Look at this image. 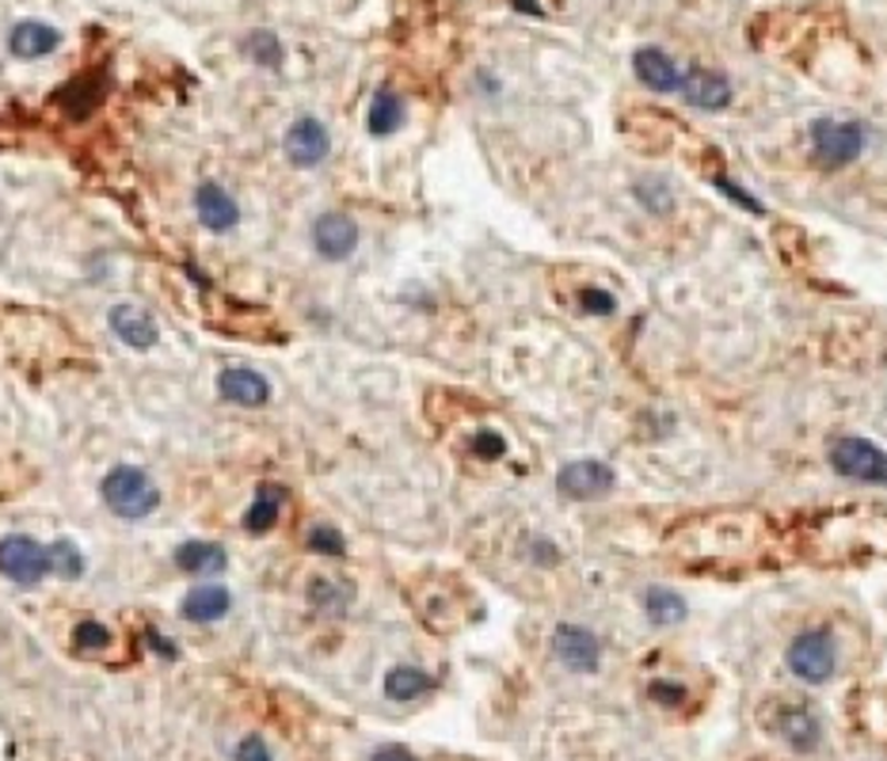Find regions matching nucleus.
Returning a JSON list of instances; mask_svg holds the SVG:
<instances>
[{
	"instance_id": "nucleus-1",
	"label": "nucleus",
	"mask_w": 887,
	"mask_h": 761,
	"mask_svg": "<svg viewBox=\"0 0 887 761\" xmlns=\"http://www.w3.org/2000/svg\"><path fill=\"white\" fill-rule=\"evenodd\" d=\"M100 495L103 503L114 510L119 518H130V522H138V518H149L152 510L160 507V491L157 483L146 477V469H138V464H119V469H111L100 483Z\"/></svg>"
},
{
	"instance_id": "nucleus-2",
	"label": "nucleus",
	"mask_w": 887,
	"mask_h": 761,
	"mask_svg": "<svg viewBox=\"0 0 887 761\" xmlns=\"http://www.w3.org/2000/svg\"><path fill=\"white\" fill-rule=\"evenodd\" d=\"M808 133H811V157L823 168H830V172L854 164L868 149V138H873V130L865 122H841V119H815Z\"/></svg>"
},
{
	"instance_id": "nucleus-3",
	"label": "nucleus",
	"mask_w": 887,
	"mask_h": 761,
	"mask_svg": "<svg viewBox=\"0 0 887 761\" xmlns=\"http://www.w3.org/2000/svg\"><path fill=\"white\" fill-rule=\"evenodd\" d=\"M788 670H793L800 682L808 685H823L835 678L838 670V643L830 629H808L800 632L793 643H788Z\"/></svg>"
},
{
	"instance_id": "nucleus-4",
	"label": "nucleus",
	"mask_w": 887,
	"mask_h": 761,
	"mask_svg": "<svg viewBox=\"0 0 887 761\" xmlns=\"http://www.w3.org/2000/svg\"><path fill=\"white\" fill-rule=\"evenodd\" d=\"M830 469L846 480L887 488V453L868 438H838L830 445Z\"/></svg>"
},
{
	"instance_id": "nucleus-5",
	"label": "nucleus",
	"mask_w": 887,
	"mask_h": 761,
	"mask_svg": "<svg viewBox=\"0 0 887 761\" xmlns=\"http://www.w3.org/2000/svg\"><path fill=\"white\" fill-rule=\"evenodd\" d=\"M50 571H53L50 549L34 541V537L12 533L0 541V575L4 579H12V583H20V587H34V583H42Z\"/></svg>"
},
{
	"instance_id": "nucleus-6",
	"label": "nucleus",
	"mask_w": 887,
	"mask_h": 761,
	"mask_svg": "<svg viewBox=\"0 0 887 761\" xmlns=\"http://www.w3.org/2000/svg\"><path fill=\"white\" fill-rule=\"evenodd\" d=\"M617 483V472L609 469L606 461H595V457H584V461H571L557 472V491L571 503H595V499H606Z\"/></svg>"
},
{
	"instance_id": "nucleus-7",
	"label": "nucleus",
	"mask_w": 887,
	"mask_h": 761,
	"mask_svg": "<svg viewBox=\"0 0 887 761\" xmlns=\"http://www.w3.org/2000/svg\"><path fill=\"white\" fill-rule=\"evenodd\" d=\"M312 248L328 263H343L358 248V221L343 210H328L312 221Z\"/></svg>"
},
{
	"instance_id": "nucleus-8",
	"label": "nucleus",
	"mask_w": 887,
	"mask_h": 761,
	"mask_svg": "<svg viewBox=\"0 0 887 761\" xmlns=\"http://www.w3.org/2000/svg\"><path fill=\"white\" fill-rule=\"evenodd\" d=\"M552 655L576 674H595L598 662H602V640L584 624H560L552 632Z\"/></svg>"
},
{
	"instance_id": "nucleus-9",
	"label": "nucleus",
	"mask_w": 887,
	"mask_h": 761,
	"mask_svg": "<svg viewBox=\"0 0 887 761\" xmlns=\"http://www.w3.org/2000/svg\"><path fill=\"white\" fill-rule=\"evenodd\" d=\"M282 149H286V157H290L293 168H317L328 160L331 138H328L325 122L312 119V114H305V119H298L290 130H286Z\"/></svg>"
},
{
	"instance_id": "nucleus-10",
	"label": "nucleus",
	"mask_w": 887,
	"mask_h": 761,
	"mask_svg": "<svg viewBox=\"0 0 887 761\" xmlns=\"http://www.w3.org/2000/svg\"><path fill=\"white\" fill-rule=\"evenodd\" d=\"M678 92L686 96L689 107H701V111H724V107H731V80L716 73V69H701V66L686 69Z\"/></svg>"
},
{
	"instance_id": "nucleus-11",
	"label": "nucleus",
	"mask_w": 887,
	"mask_h": 761,
	"mask_svg": "<svg viewBox=\"0 0 887 761\" xmlns=\"http://www.w3.org/2000/svg\"><path fill=\"white\" fill-rule=\"evenodd\" d=\"M218 392L221 400L237 408H263L271 400V381L259 370H248V366H229L218 373Z\"/></svg>"
},
{
	"instance_id": "nucleus-12",
	"label": "nucleus",
	"mask_w": 887,
	"mask_h": 761,
	"mask_svg": "<svg viewBox=\"0 0 887 761\" xmlns=\"http://www.w3.org/2000/svg\"><path fill=\"white\" fill-rule=\"evenodd\" d=\"M632 69H636V80L640 84H648L651 92H678V84H682V69H678V61L670 58L667 50L659 47H640L632 53Z\"/></svg>"
},
{
	"instance_id": "nucleus-13",
	"label": "nucleus",
	"mask_w": 887,
	"mask_h": 761,
	"mask_svg": "<svg viewBox=\"0 0 887 761\" xmlns=\"http://www.w3.org/2000/svg\"><path fill=\"white\" fill-rule=\"evenodd\" d=\"M195 213H199V221L210 232H232L240 221L232 194L221 183H213V179H206V183H199V191H195Z\"/></svg>"
},
{
	"instance_id": "nucleus-14",
	"label": "nucleus",
	"mask_w": 887,
	"mask_h": 761,
	"mask_svg": "<svg viewBox=\"0 0 887 761\" xmlns=\"http://www.w3.org/2000/svg\"><path fill=\"white\" fill-rule=\"evenodd\" d=\"M107 320H111V331L130 347V351H149V347H157V339H160L157 320H152L146 309H138V304H114Z\"/></svg>"
},
{
	"instance_id": "nucleus-15",
	"label": "nucleus",
	"mask_w": 887,
	"mask_h": 761,
	"mask_svg": "<svg viewBox=\"0 0 887 761\" xmlns=\"http://www.w3.org/2000/svg\"><path fill=\"white\" fill-rule=\"evenodd\" d=\"M61 47V31L50 23H39V20H23L12 27V34H8V50L16 53V58H47Z\"/></svg>"
},
{
	"instance_id": "nucleus-16",
	"label": "nucleus",
	"mask_w": 887,
	"mask_h": 761,
	"mask_svg": "<svg viewBox=\"0 0 887 761\" xmlns=\"http://www.w3.org/2000/svg\"><path fill=\"white\" fill-rule=\"evenodd\" d=\"M232 609V594L226 587H195L191 594L179 602V613L191 624H213Z\"/></svg>"
},
{
	"instance_id": "nucleus-17",
	"label": "nucleus",
	"mask_w": 887,
	"mask_h": 761,
	"mask_svg": "<svg viewBox=\"0 0 887 761\" xmlns=\"http://www.w3.org/2000/svg\"><path fill=\"white\" fill-rule=\"evenodd\" d=\"M777 735H781L793 750H800V754H811V750L823 742V728H819V720H815V712L785 709L781 715H777Z\"/></svg>"
},
{
	"instance_id": "nucleus-18",
	"label": "nucleus",
	"mask_w": 887,
	"mask_h": 761,
	"mask_svg": "<svg viewBox=\"0 0 887 761\" xmlns=\"http://www.w3.org/2000/svg\"><path fill=\"white\" fill-rule=\"evenodd\" d=\"M226 549L218 541H183L176 549V568L187 575H202V571H226Z\"/></svg>"
},
{
	"instance_id": "nucleus-19",
	"label": "nucleus",
	"mask_w": 887,
	"mask_h": 761,
	"mask_svg": "<svg viewBox=\"0 0 887 761\" xmlns=\"http://www.w3.org/2000/svg\"><path fill=\"white\" fill-rule=\"evenodd\" d=\"M366 127H370L373 138H392L400 127H405V100H400L392 88H381L370 100V114H366Z\"/></svg>"
},
{
	"instance_id": "nucleus-20",
	"label": "nucleus",
	"mask_w": 887,
	"mask_h": 761,
	"mask_svg": "<svg viewBox=\"0 0 887 761\" xmlns=\"http://www.w3.org/2000/svg\"><path fill=\"white\" fill-rule=\"evenodd\" d=\"M431 689H435V678L419 667H392L389 674H385V697H389V701H416V697L431 693Z\"/></svg>"
},
{
	"instance_id": "nucleus-21",
	"label": "nucleus",
	"mask_w": 887,
	"mask_h": 761,
	"mask_svg": "<svg viewBox=\"0 0 887 761\" xmlns=\"http://www.w3.org/2000/svg\"><path fill=\"white\" fill-rule=\"evenodd\" d=\"M644 613H648V621L656 624V629H670V624H678L686 617V602L678 590L648 587L644 590Z\"/></svg>"
},
{
	"instance_id": "nucleus-22",
	"label": "nucleus",
	"mask_w": 887,
	"mask_h": 761,
	"mask_svg": "<svg viewBox=\"0 0 887 761\" xmlns=\"http://www.w3.org/2000/svg\"><path fill=\"white\" fill-rule=\"evenodd\" d=\"M58 100H61V107H66L69 114H73V119H80V114H88L96 103L103 100V80L100 77H77L73 84L58 96Z\"/></svg>"
},
{
	"instance_id": "nucleus-23",
	"label": "nucleus",
	"mask_w": 887,
	"mask_h": 761,
	"mask_svg": "<svg viewBox=\"0 0 887 761\" xmlns=\"http://www.w3.org/2000/svg\"><path fill=\"white\" fill-rule=\"evenodd\" d=\"M279 507H282V491H259L256 503L245 510V530L271 533L275 522H279Z\"/></svg>"
},
{
	"instance_id": "nucleus-24",
	"label": "nucleus",
	"mask_w": 887,
	"mask_h": 761,
	"mask_svg": "<svg viewBox=\"0 0 887 761\" xmlns=\"http://www.w3.org/2000/svg\"><path fill=\"white\" fill-rule=\"evenodd\" d=\"M309 602L320 609V613H343L351 605V587L331 583V579H312L309 583Z\"/></svg>"
},
{
	"instance_id": "nucleus-25",
	"label": "nucleus",
	"mask_w": 887,
	"mask_h": 761,
	"mask_svg": "<svg viewBox=\"0 0 887 761\" xmlns=\"http://www.w3.org/2000/svg\"><path fill=\"white\" fill-rule=\"evenodd\" d=\"M245 53L256 61V66H263V69H279L282 58H286L279 34H271V31H252V34H248V39H245Z\"/></svg>"
},
{
	"instance_id": "nucleus-26",
	"label": "nucleus",
	"mask_w": 887,
	"mask_h": 761,
	"mask_svg": "<svg viewBox=\"0 0 887 761\" xmlns=\"http://www.w3.org/2000/svg\"><path fill=\"white\" fill-rule=\"evenodd\" d=\"M50 560H53V571L66 579H80L84 575V557H80V549L69 537H58V541L50 544Z\"/></svg>"
},
{
	"instance_id": "nucleus-27",
	"label": "nucleus",
	"mask_w": 887,
	"mask_h": 761,
	"mask_svg": "<svg viewBox=\"0 0 887 761\" xmlns=\"http://www.w3.org/2000/svg\"><path fill=\"white\" fill-rule=\"evenodd\" d=\"M305 544H309L312 552H320V557H343L347 552L343 537H339V530H331V525H312Z\"/></svg>"
},
{
	"instance_id": "nucleus-28",
	"label": "nucleus",
	"mask_w": 887,
	"mask_h": 761,
	"mask_svg": "<svg viewBox=\"0 0 887 761\" xmlns=\"http://www.w3.org/2000/svg\"><path fill=\"white\" fill-rule=\"evenodd\" d=\"M73 643L77 648H88V651H103L107 643H111V632H107L100 621H80L77 632H73Z\"/></svg>"
},
{
	"instance_id": "nucleus-29",
	"label": "nucleus",
	"mask_w": 887,
	"mask_h": 761,
	"mask_svg": "<svg viewBox=\"0 0 887 761\" xmlns=\"http://www.w3.org/2000/svg\"><path fill=\"white\" fill-rule=\"evenodd\" d=\"M579 304H584V312H590V317H609V312L617 309V298L606 290H598V286H590V290L579 293Z\"/></svg>"
},
{
	"instance_id": "nucleus-30",
	"label": "nucleus",
	"mask_w": 887,
	"mask_h": 761,
	"mask_svg": "<svg viewBox=\"0 0 887 761\" xmlns=\"http://www.w3.org/2000/svg\"><path fill=\"white\" fill-rule=\"evenodd\" d=\"M472 453L484 457V461H499V457L507 453L504 434H496V431H480V434H472Z\"/></svg>"
},
{
	"instance_id": "nucleus-31",
	"label": "nucleus",
	"mask_w": 887,
	"mask_h": 761,
	"mask_svg": "<svg viewBox=\"0 0 887 761\" xmlns=\"http://www.w3.org/2000/svg\"><path fill=\"white\" fill-rule=\"evenodd\" d=\"M648 697H651V701H659V704H682L686 701V689L678 685V682H651L648 685Z\"/></svg>"
},
{
	"instance_id": "nucleus-32",
	"label": "nucleus",
	"mask_w": 887,
	"mask_h": 761,
	"mask_svg": "<svg viewBox=\"0 0 887 761\" xmlns=\"http://www.w3.org/2000/svg\"><path fill=\"white\" fill-rule=\"evenodd\" d=\"M237 761H271V750H267V742L259 735H248L237 747Z\"/></svg>"
},
{
	"instance_id": "nucleus-33",
	"label": "nucleus",
	"mask_w": 887,
	"mask_h": 761,
	"mask_svg": "<svg viewBox=\"0 0 887 761\" xmlns=\"http://www.w3.org/2000/svg\"><path fill=\"white\" fill-rule=\"evenodd\" d=\"M716 187H720L724 194H731V199H736V202L743 206V210H750V213H766V210H761V206H758L755 199H750L747 191H739V187H731L728 179H716Z\"/></svg>"
},
{
	"instance_id": "nucleus-34",
	"label": "nucleus",
	"mask_w": 887,
	"mask_h": 761,
	"mask_svg": "<svg viewBox=\"0 0 887 761\" xmlns=\"http://www.w3.org/2000/svg\"><path fill=\"white\" fill-rule=\"evenodd\" d=\"M370 761H416V754L405 747H381V750H373Z\"/></svg>"
},
{
	"instance_id": "nucleus-35",
	"label": "nucleus",
	"mask_w": 887,
	"mask_h": 761,
	"mask_svg": "<svg viewBox=\"0 0 887 761\" xmlns=\"http://www.w3.org/2000/svg\"><path fill=\"white\" fill-rule=\"evenodd\" d=\"M149 643H152V648H157V651H160V655H165V659H176V648H172V643H168V640H165V635L149 632Z\"/></svg>"
},
{
	"instance_id": "nucleus-36",
	"label": "nucleus",
	"mask_w": 887,
	"mask_h": 761,
	"mask_svg": "<svg viewBox=\"0 0 887 761\" xmlns=\"http://www.w3.org/2000/svg\"><path fill=\"white\" fill-rule=\"evenodd\" d=\"M515 8H518V12H534V16H541V4H537V0H515Z\"/></svg>"
}]
</instances>
